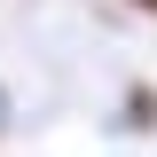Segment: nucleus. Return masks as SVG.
<instances>
[{"instance_id": "obj_1", "label": "nucleus", "mask_w": 157, "mask_h": 157, "mask_svg": "<svg viewBox=\"0 0 157 157\" xmlns=\"http://www.w3.org/2000/svg\"><path fill=\"white\" fill-rule=\"evenodd\" d=\"M118 126H126V134H157V86H149V78H134V86H126Z\"/></svg>"}, {"instance_id": "obj_2", "label": "nucleus", "mask_w": 157, "mask_h": 157, "mask_svg": "<svg viewBox=\"0 0 157 157\" xmlns=\"http://www.w3.org/2000/svg\"><path fill=\"white\" fill-rule=\"evenodd\" d=\"M8 126H16V94H8V78H0V141H8Z\"/></svg>"}, {"instance_id": "obj_3", "label": "nucleus", "mask_w": 157, "mask_h": 157, "mask_svg": "<svg viewBox=\"0 0 157 157\" xmlns=\"http://www.w3.org/2000/svg\"><path fill=\"white\" fill-rule=\"evenodd\" d=\"M126 8H134V16H149V24H157V0H126Z\"/></svg>"}]
</instances>
